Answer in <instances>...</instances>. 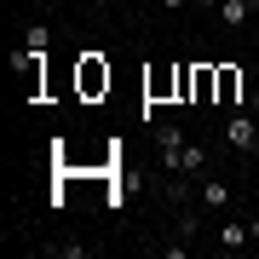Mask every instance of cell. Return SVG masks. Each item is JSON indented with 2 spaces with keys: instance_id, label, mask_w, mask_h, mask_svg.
<instances>
[{
  "instance_id": "8992f818",
  "label": "cell",
  "mask_w": 259,
  "mask_h": 259,
  "mask_svg": "<svg viewBox=\"0 0 259 259\" xmlns=\"http://www.w3.org/2000/svg\"><path fill=\"white\" fill-rule=\"evenodd\" d=\"M242 242H253V236H248V225L225 219V225H219V248H242Z\"/></svg>"
},
{
  "instance_id": "6da1fadb",
  "label": "cell",
  "mask_w": 259,
  "mask_h": 259,
  "mask_svg": "<svg viewBox=\"0 0 259 259\" xmlns=\"http://www.w3.org/2000/svg\"><path fill=\"white\" fill-rule=\"evenodd\" d=\"M225 139H231L236 150H259V115L253 110H236L231 121H225Z\"/></svg>"
},
{
  "instance_id": "277c9868",
  "label": "cell",
  "mask_w": 259,
  "mask_h": 259,
  "mask_svg": "<svg viewBox=\"0 0 259 259\" xmlns=\"http://www.w3.org/2000/svg\"><path fill=\"white\" fill-rule=\"evenodd\" d=\"M202 207H231V185L225 179H202Z\"/></svg>"
},
{
  "instance_id": "4fadbf2b",
  "label": "cell",
  "mask_w": 259,
  "mask_h": 259,
  "mask_svg": "<svg viewBox=\"0 0 259 259\" xmlns=\"http://www.w3.org/2000/svg\"><path fill=\"white\" fill-rule=\"evenodd\" d=\"M248 110H253V115H259V93H253V98H248Z\"/></svg>"
},
{
  "instance_id": "5bb4252c",
  "label": "cell",
  "mask_w": 259,
  "mask_h": 259,
  "mask_svg": "<svg viewBox=\"0 0 259 259\" xmlns=\"http://www.w3.org/2000/svg\"><path fill=\"white\" fill-rule=\"evenodd\" d=\"M98 6H110V0H98Z\"/></svg>"
},
{
  "instance_id": "52a82bcc",
  "label": "cell",
  "mask_w": 259,
  "mask_h": 259,
  "mask_svg": "<svg viewBox=\"0 0 259 259\" xmlns=\"http://www.w3.org/2000/svg\"><path fill=\"white\" fill-rule=\"evenodd\" d=\"M81 87H87V93H98V87H110V69H98L93 58H87V64H81Z\"/></svg>"
},
{
  "instance_id": "8fae6325",
  "label": "cell",
  "mask_w": 259,
  "mask_h": 259,
  "mask_svg": "<svg viewBox=\"0 0 259 259\" xmlns=\"http://www.w3.org/2000/svg\"><path fill=\"white\" fill-rule=\"evenodd\" d=\"M190 6H202V12H219V0H190Z\"/></svg>"
},
{
  "instance_id": "30bf717a",
  "label": "cell",
  "mask_w": 259,
  "mask_h": 259,
  "mask_svg": "<svg viewBox=\"0 0 259 259\" xmlns=\"http://www.w3.org/2000/svg\"><path fill=\"white\" fill-rule=\"evenodd\" d=\"M161 6H167V12H185V6H190V0H161Z\"/></svg>"
},
{
  "instance_id": "7a4b0ae2",
  "label": "cell",
  "mask_w": 259,
  "mask_h": 259,
  "mask_svg": "<svg viewBox=\"0 0 259 259\" xmlns=\"http://www.w3.org/2000/svg\"><path fill=\"white\" fill-rule=\"evenodd\" d=\"M156 144H161L167 167H173V173H179V156H185V133H179L173 121H156Z\"/></svg>"
},
{
  "instance_id": "5b68a950",
  "label": "cell",
  "mask_w": 259,
  "mask_h": 259,
  "mask_svg": "<svg viewBox=\"0 0 259 259\" xmlns=\"http://www.w3.org/2000/svg\"><path fill=\"white\" fill-rule=\"evenodd\" d=\"M179 173H190V179H196V173H207V150H202V144H185V156H179Z\"/></svg>"
},
{
  "instance_id": "7c38bea8",
  "label": "cell",
  "mask_w": 259,
  "mask_h": 259,
  "mask_svg": "<svg viewBox=\"0 0 259 259\" xmlns=\"http://www.w3.org/2000/svg\"><path fill=\"white\" fill-rule=\"evenodd\" d=\"M248 236H253V242H259V219H248Z\"/></svg>"
},
{
  "instance_id": "3957f363",
  "label": "cell",
  "mask_w": 259,
  "mask_h": 259,
  "mask_svg": "<svg viewBox=\"0 0 259 259\" xmlns=\"http://www.w3.org/2000/svg\"><path fill=\"white\" fill-rule=\"evenodd\" d=\"M253 12H259V0H219V23L225 29H242Z\"/></svg>"
},
{
  "instance_id": "ba28073f",
  "label": "cell",
  "mask_w": 259,
  "mask_h": 259,
  "mask_svg": "<svg viewBox=\"0 0 259 259\" xmlns=\"http://www.w3.org/2000/svg\"><path fill=\"white\" fill-rule=\"evenodd\" d=\"M236 87H242V81H236V69L225 64V69H219V104H236Z\"/></svg>"
},
{
  "instance_id": "9c48e42d",
  "label": "cell",
  "mask_w": 259,
  "mask_h": 259,
  "mask_svg": "<svg viewBox=\"0 0 259 259\" xmlns=\"http://www.w3.org/2000/svg\"><path fill=\"white\" fill-rule=\"evenodd\" d=\"M47 40H52V29H47V23H29V35H23V47H29V52H47Z\"/></svg>"
}]
</instances>
